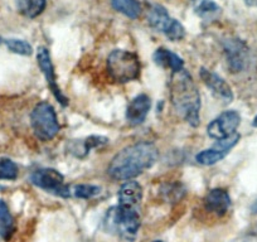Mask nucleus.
<instances>
[{
  "label": "nucleus",
  "instance_id": "obj_8",
  "mask_svg": "<svg viewBox=\"0 0 257 242\" xmlns=\"http://www.w3.org/2000/svg\"><path fill=\"white\" fill-rule=\"evenodd\" d=\"M223 51L227 66L232 73L247 70L251 62V52L246 42L239 38H228L223 42Z\"/></svg>",
  "mask_w": 257,
  "mask_h": 242
},
{
  "label": "nucleus",
  "instance_id": "obj_19",
  "mask_svg": "<svg viewBox=\"0 0 257 242\" xmlns=\"http://www.w3.org/2000/svg\"><path fill=\"white\" fill-rule=\"evenodd\" d=\"M111 6L116 12L130 19L139 18L142 14V6L138 0H111Z\"/></svg>",
  "mask_w": 257,
  "mask_h": 242
},
{
  "label": "nucleus",
  "instance_id": "obj_6",
  "mask_svg": "<svg viewBox=\"0 0 257 242\" xmlns=\"http://www.w3.org/2000/svg\"><path fill=\"white\" fill-rule=\"evenodd\" d=\"M148 22L155 31L164 33L172 42L182 41L185 37V28L180 22L172 18L164 7L153 6L148 14Z\"/></svg>",
  "mask_w": 257,
  "mask_h": 242
},
{
  "label": "nucleus",
  "instance_id": "obj_17",
  "mask_svg": "<svg viewBox=\"0 0 257 242\" xmlns=\"http://www.w3.org/2000/svg\"><path fill=\"white\" fill-rule=\"evenodd\" d=\"M221 7L213 0H197L194 4V13L206 22H213L221 16Z\"/></svg>",
  "mask_w": 257,
  "mask_h": 242
},
{
  "label": "nucleus",
  "instance_id": "obj_26",
  "mask_svg": "<svg viewBox=\"0 0 257 242\" xmlns=\"http://www.w3.org/2000/svg\"><path fill=\"white\" fill-rule=\"evenodd\" d=\"M247 7H257V0H243Z\"/></svg>",
  "mask_w": 257,
  "mask_h": 242
},
{
  "label": "nucleus",
  "instance_id": "obj_18",
  "mask_svg": "<svg viewBox=\"0 0 257 242\" xmlns=\"http://www.w3.org/2000/svg\"><path fill=\"white\" fill-rule=\"evenodd\" d=\"M14 218L8 206L3 199H0V236L8 241L14 233Z\"/></svg>",
  "mask_w": 257,
  "mask_h": 242
},
{
  "label": "nucleus",
  "instance_id": "obj_11",
  "mask_svg": "<svg viewBox=\"0 0 257 242\" xmlns=\"http://www.w3.org/2000/svg\"><path fill=\"white\" fill-rule=\"evenodd\" d=\"M199 75H201V78L204 85L212 91V93L218 100L223 101L224 103H229L233 101V92H232L231 86L221 76H218L217 73L212 72V71L207 70L204 67L201 68Z\"/></svg>",
  "mask_w": 257,
  "mask_h": 242
},
{
  "label": "nucleus",
  "instance_id": "obj_10",
  "mask_svg": "<svg viewBox=\"0 0 257 242\" xmlns=\"http://www.w3.org/2000/svg\"><path fill=\"white\" fill-rule=\"evenodd\" d=\"M37 62H38L39 68H41L42 73H43L44 78L47 81V85H48L49 90L53 93L56 100L62 106H67L68 98L63 95V92L59 88L58 83H57L56 72H54V67L53 63H52L51 53H49L48 48H46V47H39L38 51H37Z\"/></svg>",
  "mask_w": 257,
  "mask_h": 242
},
{
  "label": "nucleus",
  "instance_id": "obj_13",
  "mask_svg": "<svg viewBox=\"0 0 257 242\" xmlns=\"http://www.w3.org/2000/svg\"><path fill=\"white\" fill-rule=\"evenodd\" d=\"M206 209L217 216H223L231 207V197L227 193L226 189L214 188L207 193L204 198Z\"/></svg>",
  "mask_w": 257,
  "mask_h": 242
},
{
  "label": "nucleus",
  "instance_id": "obj_28",
  "mask_svg": "<svg viewBox=\"0 0 257 242\" xmlns=\"http://www.w3.org/2000/svg\"><path fill=\"white\" fill-rule=\"evenodd\" d=\"M154 242H163V241H154Z\"/></svg>",
  "mask_w": 257,
  "mask_h": 242
},
{
  "label": "nucleus",
  "instance_id": "obj_15",
  "mask_svg": "<svg viewBox=\"0 0 257 242\" xmlns=\"http://www.w3.org/2000/svg\"><path fill=\"white\" fill-rule=\"evenodd\" d=\"M143 199V187L135 180H126L118 191V204L137 208Z\"/></svg>",
  "mask_w": 257,
  "mask_h": 242
},
{
  "label": "nucleus",
  "instance_id": "obj_5",
  "mask_svg": "<svg viewBox=\"0 0 257 242\" xmlns=\"http://www.w3.org/2000/svg\"><path fill=\"white\" fill-rule=\"evenodd\" d=\"M31 124L36 137L42 142L54 139L59 133L57 113L51 103L42 101L34 106L31 113Z\"/></svg>",
  "mask_w": 257,
  "mask_h": 242
},
{
  "label": "nucleus",
  "instance_id": "obj_7",
  "mask_svg": "<svg viewBox=\"0 0 257 242\" xmlns=\"http://www.w3.org/2000/svg\"><path fill=\"white\" fill-rule=\"evenodd\" d=\"M31 182L38 188L54 194V196L68 198L71 196V188L64 182V177L56 169L42 168L32 173Z\"/></svg>",
  "mask_w": 257,
  "mask_h": 242
},
{
  "label": "nucleus",
  "instance_id": "obj_23",
  "mask_svg": "<svg viewBox=\"0 0 257 242\" xmlns=\"http://www.w3.org/2000/svg\"><path fill=\"white\" fill-rule=\"evenodd\" d=\"M4 43L8 47L11 52L16 54H21V56H31L33 53V48L28 42L23 41V39H16V38H9L4 39Z\"/></svg>",
  "mask_w": 257,
  "mask_h": 242
},
{
  "label": "nucleus",
  "instance_id": "obj_1",
  "mask_svg": "<svg viewBox=\"0 0 257 242\" xmlns=\"http://www.w3.org/2000/svg\"><path fill=\"white\" fill-rule=\"evenodd\" d=\"M158 154L153 143L142 142L128 145L112 158L107 172L116 180L134 179L155 164Z\"/></svg>",
  "mask_w": 257,
  "mask_h": 242
},
{
  "label": "nucleus",
  "instance_id": "obj_3",
  "mask_svg": "<svg viewBox=\"0 0 257 242\" xmlns=\"http://www.w3.org/2000/svg\"><path fill=\"white\" fill-rule=\"evenodd\" d=\"M103 226L111 233H116L125 239H134L140 227V217L137 208L116 206L106 213Z\"/></svg>",
  "mask_w": 257,
  "mask_h": 242
},
{
  "label": "nucleus",
  "instance_id": "obj_14",
  "mask_svg": "<svg viewBox=\"0 0 257 242\" xmlns=\"http://www.w3.org/2000/svg\"><path fill=\"white\" fill-rule=\"evenodd\" d=\"M108 143V139L105 137H97V135H92V137L85 138V139L80 140H71L67 144L68 153L76 158H85L88 153L96 148L103 147Z\"/></svg>",
  "mask_w": 257,
  "mask_h": 242
},
{
  "label": "nucleus",
  "instance_id": "obj_4",
  "mask_svg": "<svg viewBox=\"0 0 257 242\" xmlns=\"http://www.w3.org/2000/svg\"><path fill=\"white\" fill-rule=\"evenodd\" d=\"M140 59L134 52L113 49L107 57V72L113 81L127 83L140 77Z\"/></svg>",
  "mask_w": 257,
  "mask_h": 242
},
{
  "label": "nucleus",
  "instance_id": "obj_20",
  "mask_svg": "<svg viewBox=\"0 0 257 242\" xmlns=\"http://www.w3.org/2000/svg\"><path fill=\"white\" fill-rule=\"evenodd\" d=\"M47 0H17L18 11L28 18H37L46 9Z\"/></svg>",
  "mask_w": 257,
  "mask_h": 242
},
{
  "label": "nucleus",
  "instance_id": "obj_2",
  "mask_svg": "<svg viewBox=\"0 0 257 242\" xmlns=\"http://www.w3.org/2000/svg\"><path fill=\"white\" fill-rule=\"evenodd\" d=\"M170 101L178 115L193 128L201 124V95L192 76L183 68L173 72L169 82Z\"/></svg>",
  "mask_w": 257,
  "mask_h": 242
},
{
  "label": "nucleus",
  "instance_id": "obj_25",
  "mask_svg": "<svg viewBox=\"0 0 257 242\" xmlns=\"http://www.w3.org/2000/svg\"><path fill=\"white\" fill-rule=\"evenodd\" d=\"M184 193L185 189L183 188L180 184H168V186H165L164 188H163V194H164L165 198L170 202L179 201Z\"/></svg>",
  "mask_w": 257,
  "mask_h": 242
},
{
  "label": "nucleus",
  "instance_id": "obj_9",
  "mask_svg": "<svg viewBox=\"0 0 257 242\" xmlns=\"http://www.w3.org/2000/svg\"><path fill=\"white\" fill-rule=\"evenodd\" d=\"M239 124H241V116H239L237 111H224L221 115L217 116L211 124L207 127V134L212 139H224V138L231 137L232 134H234Z\"/></svg>",
  "mask_w": 257,
  "mask_h": 242
},
{
  "label": "nucleus",
  "instance_id": "obj_16",
  "mask_svg": "<svg viewBox=\"0 0 257 242\" xmlns=\"http://www.w3.org/2000/svg\"><path fill=\"white\" fill-rule=\"evenodd\" d=\"M153 61L155 65L160 66L163 68H168V70L173 72H178V71L184 68V61L182 57L175 54L174 52L169 51L167 48H158L153 54Z\"/></svg>",
  "mask_w": 257,
  "mask_h": 242
},
{
  "label": "nucleus",
  "instance_id": "obj_22",
  "mask_svg": "<svg viewBox=\"0 0 257 242\" xmlns=\"http://www.w3.org/2000/svg\"><path fill=\"white\" fill-rule=\"evenodd\" d=\"M18 165L8 158L0 159V180H16L18 178Z\"/></svg>",
  "mask_w": 257,
  "mask_h": 242
},
{
  "label": "nucleus",
  "instance_id": "obj_27",
  "mask_svg": "<svg viewBox=\"0 0 257 242\" xmlns=\"http://www.w3.org/2000/svg\"><path fill=\"white\" fill-rule=\"evenodd\" d=\"M252 127L257 128V116H256V117L253 118V121H252Z\"/></svg>",
  "mask_w": 257,
  "mask_h": 242
},
{
  "label": "nucleus",
  "instance_id": "obj_12",
  "mask_svg": "<svg viewBox=\"0 0 257 242\" xmlns=\"http://www.w3.org/2000/svg\"><path fill=\"white\" fill-rule=\"evenodd\" d=\"M150 107H152V101L149 96L144 93L137 96L126 108V120L128 124L133 127L143 124L149 113Z\"/></svg>",
  "mask_w": 257,
  "mask_h": 242
},
{
  "label": "nucleus",
  "instance_id": "obj_21",
  "mask_svg": "<svg viewBox=\"0 0 257 242\" xmlns=\"http://www.w3.org/2000/svg\"><path fill=\"white\" fill-rule=\"evenodd\" d=\"M229 152L223 149H219V148L213 147L211 149H206V150H202L199 152L198 154L196 155V160L197 163L202 165H213L216 163L221 162L222 159L228 155Z\"/></svg>",
  "mask_w": 257,
  "mask_h": 242
},
{
  "label": "nucleus",
  "instance_id": "obj_24",
  "mask_svg": "<svg viewBox=\"0 0 257 242\" xmlns=\"http://www.w3.org/2000/svg\"><path fill=\"white\" fill-rule=\"evenodd\" d=\"M71 193H72L76 198L90 199L98 196V194L101 193V188L97 186H92V184H78V186L73 187Z\"/></svg>",
  "mask_w": 257,
  "mask_h": 242
}]
</instances>
